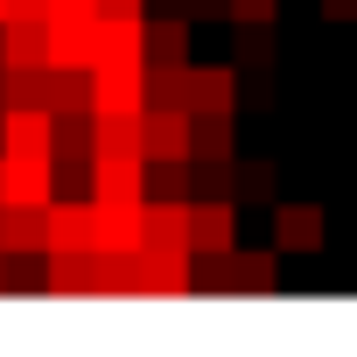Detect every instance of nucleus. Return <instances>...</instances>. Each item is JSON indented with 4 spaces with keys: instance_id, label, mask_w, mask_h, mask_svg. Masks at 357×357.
Wrapping results in <instances>:
<instances>
[{
    "instance_id": "obj_1",
    "label": "nucleus",
    "mask_w": 357,
    "mask_h": 357,
    "mask_svg": "<svg viewBox=\"0 0 357 357\" xmlns=\"http://www.w3.org/2000/svg\"><path fill=\"white\" fill-rule=\"evenodd\" d=\"M0 204H22V211H50L56 204V154H0Z\"/></svg>"
},
{
    "instance_id": "obj_2",
    "label": "nucleus",
    "mask_w": 357,
    "mask_h": 357,
    "mask_svg": "<svg viewBox=\"0 0 357 357\" xmlns=\"http://www.w3.org/2000/svg\"><path fill=\"white\" fill-rule=\"evenodd\" d=\"M50 70H91L98 63V8L84 15H50V50H43Z\"/></svg>"
},
{
    "instance_id": "obj_3",
    "label": "nucleus",
    "mask_w": 357,
    "mask_h": 357,
    "mask_svg": "<svg viewBox=\"0 0 357 357\" xmlns=\"http://www.w3.org/2000/svg\"><path fill=\"white\" fill-rule=\"evenodd\" d=\"M204 287H231V294H273L280 287V245H266V252H225V259H211V273H204Z\"/></svg>"
},
{
    "instance_id": "obj_4",
    "label": "nucleus",
    "mask_w": 357,
    "mask_h": 357,
    "mask_svg": "<svg viewBox=\"0 0 357 357\" xmlns=\"http://www.w3.org/2000/svg\"><path fill=\"white\" fill-rule=\"evenodd\" d=\"M238 245V204L231 197H190V259H225Z\"/></svg>"
},
{
    "instance_id": "obj_5",
    "label": "nucleus",
    "mask_w": 357,
    "mask_h": 357,
    "mask_svg": "<svg viewBox=\"0 0 357 357\" xmlns=\"http://www.w3.org/2000/svg\"><path fill=\"white\" fill-rule=\"evenodd\" d=\"M91 112H147V63H91Z\"/></svg>"
},
{
    "instance_id": "obj_6",
    "label": "nucleus",
    "mask_w": 357,
    "mask_h": 357,
    "mask_svg": "<svg viewBox=\"0 0 357 357\" xmlns=\"http://www.w3.org/2000/svg\"><path fill=\"white\" fill-rule=\"evenodd\" d=\"M273 245H280L287 259H315V252L329 245L322 204H273Z\"/></svg>"
},
{
    "instance_id": "obj_7",
    "label": "nucleus",
    "mask_w": 357,
    "mask_h": 357,
    "mask_svg": "<svg viewBox=\"0 0 357 357\" xmlns=\"http://www.w3.org/2000/svg\"><path fill=\"white\" fill-rule=\"evenodd\" d=\"M0 154H56L50 105H0Z\"/></svg>"
},
{
    "instance_id": "obj_8",
    "label": "nucleus",
    "mask_w": 357,
    "mask_h": 357,
    "mask_svg": "<svg viewBox=\"0 0 357 357\" xmlns=\"http://www.w3.org/2000/svg\"><path fill=\"white\" fill-rule=\"evenodd\" d=\"M140 154L147 161H190V112L183 105H147L140 112Z\"/></svg>"
},
{
    "instance_id": "obj_9",
    "label": "nucleus",
    "mask_w": 357,
    "mask_h": 357,
    "mask_svg": "<svg viewBox=\"0 0 357 357\" xmlns=\"http://www.w3.org/2000/svg\"><path fill=\"white\" fill-rule=\"evenodd\" d=\"M91 204H147V154H119V161H91Z\"/></svg>"
},
{
    "instance_id": "obj_10",
    "label": "nucleus",
    "mask_w": 357,
    "mask_h": 357,
    "mask_svg": "<svg viewBox=\"0 0 357 357\" xmlns=\"http://www.w3.org/2000/svg\"><path fill=\"white\" fill-rule=\"evenodd\" d=\"M190 287H197L190 252H175V245H140V280H133V294H190Z\"/></svg>"
},
{
    "instance_id": "obj_11",
    "label": "nucleus",
    "mask_w": 357,
    "mask_h": 357,
    "mask_svg": "<svg viewBox=\"0 0 357 357\" xmlns=\"http://www.w3.org/2000/svg\"><path fill=\"white\" fill-rule=\"evenodd\" d=\"M183 112L211 119V112H238V70L225 63H197L190 70V91H183Z\"/></svg>"
},
{
    "instance_id": "obj_12",
    "label": "nucleus",
    "mask_w": 357,
    "mask_h": 357,
    "mask_svg": "<svg viewBox=\"0 0 357 357\" xmlns=\"http://www.w3.org/2000/svg\"><path fill=\"white\" fill-rule=\"evenodd\" d=\"M43 50H50V15H29V8L0 15V63H43Z\"/></svg>"
},
{
    "instance_id": "obj_13",
    "label": "nucleus",
    "mask_w": 357,
    "mask_h": 357,
    "mask_svg": "<svg viewBox=\"0 0 357 357\" xmlns=\"http://www.w3.org/2000/svg\"><path fill=\"white\" fill-rule=\"evenodd\" d=\"M43 218H50L43 252H91V197H56Z\"/></svg>"
},
{
    "instance_id": "obj_14",
    "label": "nucleus",
    "mask_w": 357,
    "mask_h": 357,
    "mask_svg": "<svg viewBox=\"0 0 357 357\" xmlns=\"http://www.w3.org/2000/svg\"><path fill=\"white\" fill-rule=\"evenodd\" d=\"M140 211L133 204H91V252H140Z\"/></svg>"
},
{
    "instance_id": "obj_15",
    "label": "nucleus",
    "mask_w": 357,
    "mask_h": 357,
    "mask_svg": "<svg viewBox=\"0 0 357 357\" xmlns=\"http://www.w3.org/2000/svg\"><path fill=\"white\" fill-rule=\"evenodd\" d=\"M50 245V218L43 211H22V204H0V252L8 259H29Z\"/></svg>"
},
{
    "instance_id": "obj_16",
    "label": "nucleus",
    "mask_w": 357,
    "mask_h": 357,
    "mask_svg": "<svg viewBox=\"0 0 357 357\" xmlns=\"http://www.w3.org/2000/svg\"><path fill=\"white\" fill-rule=\"evenodd\" d=\"M140 29L147 15H98V63H147Z\"/></svg>"
},
{
    "instance_id": "obj_17",
    "label": "nucleus",
    "mask_w": 357,
    "mask_h": 357,
    "mask_svg": "<svg viewBox=\"0 0 357 357\" xmlns=\"http://www.w3.org/2000/svg\"><path fill=\"white\" fill-rule=\"evenodd\" d=\"M231 133H238L231 112H211V119L190 112V161H238V140Z\"/></svg>"
},
{
    "instance_id": "obj_18",
    "label": "nucleus",
    "mask_w": 357,
    "mask_h": 357,
    "mask_svg": "<svg viewBox=\"0 0 357 357\" xmlns=\"http://www.w3.org/2000/svg\"><path fill=\"white\" fill-rule=\"evenodd\" d=\"M50 294H98V266L91 252H50Z\"/></svg>"
},
{
    "instance_id": "obj_19",
    "label": "nucleus",
    "mask_w": 357,
    "mask_h": 357,
    "mask_svg": "<svg viewBox=\"0 0 357 357\" xmlns=\"http://www.w3.org/2000/svg\"><path fill=\"white\" fill-rule=\"evenodd\" d=\"M183 36H190V22L154 15V22L140 29V50H147V63H183Z\"/></svg>"
},
{
    "instance_id": "obj_20",
    "label": "nucleus",
    "mask_w": 357,
    "mask_h": 357,
    "mask_svg": "<svg viewBox=\"0 0 357 357\" xmlns=\"http://www.w3.org/2000/svg\"><path fill=\"white\" fill-rule=\"evenodd\" d=\"M50 112L56 119L91 112V70H50Z\"/></svg>"
},
{
    "instance_id": "obj_21",
    "label": "nucleus",
    "mask_w": 357,
    "mask_h": 357,
    "mask_svg": "<svg viewBox=\"0 0 357 357\" xmlns=\"http://www.w3.org/2000/svg\"><path fill=\"white\" fill-rule=\"evenodd\" d=\"M273 161H238V183H231V204L245 211V204H273Z\"/></svg>"
},
{
    "instance_id": "obj_22",
    "label": "nucleus",
    "mask_w": 357,
    "mask_h": 357,
    "mask_svg": "<svg viewBox=\"0 0 357 357\" xmlns=\"http://www.w3.org/2000/svg\"><path fill=\"white\" fill-rule=\"evenodd\" d=\"M225 22L231 29H273L280 22V0H225Z\"/></svg>"
},
{
    "instance_id": "obj_23",
    "label": "nucleus",
    "mask_w": 357,
    "mask_h": 357,
    "mask_svg": "<svg viewBox=\"0 0 357 357\" xmlns=\"http://www.w3.org/2000/svg\"><path fill=\"white\" fill-rule=\"evenodd\" d=\"M273 29H238V63L245 70H273V43H266Z\"/></svg>"
},
{
    "instance_id": "obj_24",
    "label": "nucleus",
    "mask_w": 357,
    "mask_h": 357,
    "mask_svg": "<svg viewBox=\"0 0 357 357\" xmlns=\"http://www.w3.org/2000/svg\"><path fill=\"white\" fill-rule=\"evenodd\" d=\"M322 22H336V29H350V22H357V0H322Z\"/></svg>"
},
{
    "instance_id": "obj_25",
    "label": "nucleus",
    "mask_w": 357,
    "mask_h": 357,
    "mask_svg": "<svg viewBox=\"0 0 357 357\" xmlns=\"http://www.w3.org/2000/svg\"><path fill=\"white\" fill-rule=\"evenodd\" d=\"M147 0H98V15H140Z\"/></svg>"
},
{
    "instance_id": "obj_26",
    "label": "nucleus",
    "mask_w": 357,
    "mask_h": 357,
    "mask_svg": "<svg viewBox=\"0 0 357 357\" xmlns=\"http://www.w3.org/2000/svg\"><path fill=\"white\" fill-rule=\"evenodd\" d=\"M84 8H98V0H50V15H84Z\"/></svg>"
},
{
    "instance_id": "obj_27",
    "label": "nucleus",
    "mask_w": 357,
    "mask_h": 357,
    "mask_svg": "<svg viewBox=\"0 0 357 357\" xmlns=\"http://www.w3.org/2000/svg\"><path fill=\"white\" fill-rule=\"evenodd\" d=\"M190 8H197V15H225V0H190Z\"/></svg>"
},
{
    "instance_id": "obj_28",
    "label": "nucleus",
    "mask_w": 357,
    "mask_h": 357,
    "mask_svg": "<svg viewBox=\"0 0 357 357\" xmlns=\"http://www.w3.org/2000/svg\"><path fill=\"white\" fill-rule=\"evenodd\" d=\"M0 15H8V0H0Z\"/></svg>"
},
{
    "instance_id": "obj_29",
    "label": "nucleus",
    "mask_w": 357,
    "mask_h": 357,
    "mask_svg": "<svg viewBox=\"0 0 357 357\" xmlns=\"http://www.w3.org/2000/svg\"><path fill=\"white\" fill-rule=\"evenodd\" d=\"M0 183H8V175H0Z\"/></svg>"
}]
</instances>
